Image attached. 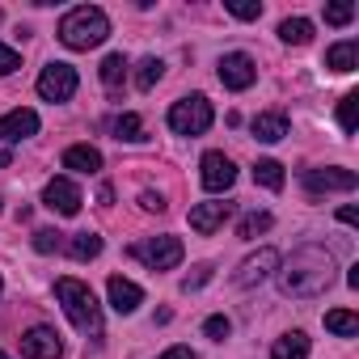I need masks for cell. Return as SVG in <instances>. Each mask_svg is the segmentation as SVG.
I'll use <instances>...</instances> for the list:
<instances>
[{
    "instance_id": "1",
    "label": "cell",
    "mask_w": 359,
    "mask_h": 359,
    "mask_svg": "<svg viewBox=\"0 0 359 359\" xmlns=\"http://www.w3.org/2000/svg\"><path fill=\"white\" fill-rule=\"evenodd\" d=\"M334 254L330 250H321V245H300L287 262H283V271H279V292L283 296H292V300H313V296H321L330 283H334Z\"/></svg>"
},
{
    "instance_id": "2",
    "label": "cell",
    "mask_w": 359,
    "mask_h": 359,
    "mask_svg": "<svg viewBox=\"0 0 359 359\" xmlns=\"http://www.w3.org/2000/svg\"><path fill=\"white\" fill-rule=\"evenodd\" d=\"M60 43L68 51H89V47H102L110 39V18L97 9V5H76L60 18Z\"/></svg>"
},
{
    "instance_id": "3",
    "label": "cell",
    "mask_w": 359,
    "mask_h": 359,
    "mask_svg": "<svg viewBox=\"0 0 359 359\" xmlns=\"http://www.w3.org/2000/svg\"><path fill=\"white\" fill-rule=\"evenodd\" d=\"M55 300L64 304L68 321H72L89 342L102 338V304H97V296L89 292V283H81V279H55Z\"/></svg>"
},
{
    "instance_id": "4",
    "label": "cell",
    "mask_w": 359,
    "mask_h": 359,
    "mask_svg": "<svg viewBox=\"0 0 359 359\" xmlns=\"http://www.w3.org/2000/svg\"><path fill=\"white\" fill-rule=\"evenodd\" d=\"M212 123H216V110H212V102L203 93H191V97L169 106V127L177 135H203Z\"/></svg>"
},
{
    "instance_id": "5",
    "label": "cell",
    "mask_w": 359,
    "mask_h": 359,
    "mask_svg": "<svg viewBox=\"0 0 359 359\" xmlns=\"http://www.w3.org/2000/svg\"><path fill=\"white\" fill-rule=\"evenodd\" d=\"M127 254H131V258H140L148 271H173L177 262H182V254H187V250H182V241H177V237H169V233H165V237L135 241Z\"/></svg>"
},
{
    "instance_id": "6",
    "label": "cell",
    "mask_w": 359,
    "mask_h": 359,
    "mask_svg": "<svg viewBox=\"0 0 359 359\" xmlns=\"http://www.w3.org/2000/svg\"><path fill=\"white\" fill-rule=\"evenodd\" d=\"M76 85H81V76H76V68L72 64H47L43 72H39V97L43 102H68L72 93H76Z\"/></svg>"
},
{
    "instance_id": "7",
    "label": "cell",
    "mask_w": 359,
    "mask_h": 359,
    "mask_svg": "<svg viewBox=\"0 0 359 359\" xmlns=\"http://www.w3.org/2000/svg\"><path fill=\"white\" fill-rule=\"evenodd\" d=\"M275 271H279V250L262 245L258 254H250V258H245V262H241V266L233 271V279H229V283L245 292V287H258V283H266V279H271Z\"/></svg>"
},
{
    "instance_id": "8",
    "label": "cell",
    "mask_w": 359,
    "mask_h": 359,
    "mask_svg": "<svg viewBox=\"0 0 359 359\" xmlns=\"http://www.w3.org/2000/svg\"><path fill=\"white\" fill-rule=\"evenodd\" d=\"M359 177L355 169H342V165H330V169H304V191L309 195H325V191H355Z\"/></svg>"
},
{
    "instance_id": "9",
    "label": "cell",
    "mask_w": 359,
    "mask_h": 359,
    "mask_svg": "<svg viewBox=\"0 0 359 359\" xmlns=\"http://www.w3.org/2000/svg\"><path fill=\"white\" fill-rule=\"evenodd\" d=\"M199 177H203V191H212V195H224L233 182H237V165L224 156V152H203V161H199Z\"/></svg>"
},
{
    "instance_id": "10",
    "label": "cell",
    "mask_w": 359,
    "mask_h": 359,
    "mask_svg": "<svg viewBox=\"0 0 359 359\" xmlns=\"http://www.w3.org/2000/svg\"><path fill=\"white\" fill-rule=\"evenodd\" d=\"M254 81H258V64H254L245 51H229V55L220 60V85H224V89L241 93V89H250Z\"/></svg>"
},
{
    "instance_id": "11",
    "label": "cell",
    "mask_w": 359,
    "mask_h": 359,
    "mask_svg": "<svg viewBox=\"0 0 359 359\" xmlns=\"http://www.w3.org/2000/svg\"><path fill=\"white\" fill-rule=\"evenodd\" d=\"M43 203H47L55 216H76L85 199H81V187L72 182V177H51L47 191H43Z\"/></svg>"
},
{
    "instance_id": "12",
    "label": "cell",
    "mask_w": 359,
    "mask_h": 359,
    "mask_svg": "<svg viewBox=\"0 0 359 359\" xmlns=\"http://www.w3.org/2000/svg\"><path fill=\"white\" fill-rule=\"evenodd\" d=\"M60 351H64V342L51 325H34L22 334V359H60Z\"/></svg>"
},
{
    "instance_id": "13",
    "label": "cell",
    "mask_w": 359,
    "mask_h": 359,
    "mask_svg": "<svg viewBox=\"0 0 359 359\" xmlns=\"http://www.w3.org/2000/svg\"><path fill=\"white\" fill-rule=\"evenodd\" d=\"M30 135H39V114H34V110L18 106V110H9L5 118H0V140L22 144V140H30Z\"/></svg>"
},
{
    "instance_id": "14",
    "label": "cell",
    "mask_w": 359,
    "mask_h": 359,
    "mask_svg": "<svg viewBox=\"0 0 359 359\" xmlns=\"http://www.w3.org/2000/svg\"><path fill=\"white\" fill-rule=\"evenodd\" d=\"M229 216H233V203H195V208H191V229L208 237V233L224 229Z\"/></svg>"
},
{
    "instance_id": "15",
    "label": "cell",
    "mask_w": 359,
    "mask_h": 359,
    "mask_svg": "<svg viewBox=\"0 0 359 359\" xmlns=\"http://www.w3.org/2000/svg\"><path fill=\"white\" fill-rule=\"evenodd\" d=\"M106 292H110V304H114V313H123V317H127V313H135V309L144 304V292H140V283H131V279H123V275H114Z\"/></svg>"
},
{
    "instance_id": "16",
    "label": "cell",
    "mask_w": 359,
    "mask_h": 359,
    "mask_svg": "<svg viewBox=\"0 0 359 359\" xmlns=\"http://www.w3.org/2000/svg\"><path fill=\"white\" fill-rule=\"evenodd\" d=\"M64 169H72V173H97L102 169V152L93 144H72L64 152Z\"/></svg>"
},
{
    "instance_id": "17",
    "label": "cell",
    "mask_w": 359,
    "mask_h": 359,
    "mask_svg": "<svg viewBox=\"0 0 359 359\" xmlns=\"http://www.w3.org/2000/svg\"><path fill=\"white\" fill-rule=\"evenodd\" d=\"M355 64H359V43L355 39H342V43H334L325 51V68L330 72H355Z\"/></svg>"
},
{
    "instance_id": "18",
    "label": "cell",
    "mask_w": 359,
    "mask_h": 359,
    "mask_svg": "<svg viewBox=\"0 0 359 359\" xmlns=\"http://www.w3.org/2000/svg\"><path fill=\"white\" fill-rule=\"evenodd\" d=\"M250 131H254L262 144H279V140L287 135V114H279V110H271V114H258V118L250 123Z\"/></svg>"
},
{
    "instance_id": "19",
    "label": "cell",
    "mask_w": 359,
    "mask_h": 359,
    "mask_svg": "<svg viewBox=\"0 0 359 359\" xmlns=\"http://www.w3.org/2000/svg\"><path fill=\"white\" fill-rule=\"evenodd\" d=\"M271 359H309V334L304 330H287L283 338H275Z\"/></svg>"
},
{
    "instance_id": "20",
    "label": "cell",
    "mask_w": 359,
    "mask_h": 359,
    "mask_svg": "<svg viewBox=\"0 0 359 359\" xmlns=\"http://www.w3.org/2000/svg\"><path fill=\"white\" fill-rule=\"evenodd\" d=\"M110 131H114V140H123V144H140L144 140V118L140 114H114L110 118Z\"/></svg>"
},
{
    "instance_id": "21",
    "label": "cell",
    "mask_w": 359,
    "mask_h": 359,
    "mask_svg": "<svg viewBox=\"0 0 359 359\" xmlns=\"http://www.w3.org/2000/svg\"><path fill=\"white\" fill-rule=\"evenodd\" d=\"M97 76H102V85H106L110 93H118V85L127 81V60H123V51L106 55V60H102V68H97Z\"/></svg>"
},
{
    "instance_id": "22",
    "label": "cell",
    "mask_w": 359,
    "mask_h": 359,
    "mask_svg": "<svg viewBox=\"0 0 359 359\" xmlns=\"http://www.w3.org/2000/svg\"><path fill=\"white\" fill-rule=\"evenodd\" d=\"M279 39L287 47H304L313 39V22L309 18H287V22H279Z\"/></svg>"
},
{
    "instance_id": "23",
    "label": "cell",
    "mask_w": 359,
    "mask_h": 359,
    "mask_svg": "<svg viewBox=\"0 0 359 359\" xmlns=\"http://www.w3.org/2000/svg\"><path fill=\"white\" fill-rule=\"evenodd\" d=\"M325 330L338 334V338H355V334H359V317H355L351 309H330V313H325Z\"/></svg>"
},
{
    "instance_id": "24",
    "label": "cell",
    "mask_w": 359,
    "mask_h": 359,
    "mask_svg": "<svg viewBox=\"0 0 359 359\" xmlns=\"http://www.w3.org/2000/svg\"><path fill=\"white\" fill-rule=\"evenodd\" d=\"M254 182L266 187V191H283V165L279 161H254Z\"/></svg>"
},
{
    "instance_id": "25",
    "label": "cell",
    "mask_w": 359,
    "mask_h": 359,
    "mask_svg": "<svg viewBox=\"0 0 359 359\" xmlns=\"http://www.w3.org/2000/svg\"><path fill=\"white\" fill-rule=\"evenodd\" d=\"M68 254H72L76 262H93V258L102 254V237H97V233H76V237L68 241Z\"/></svg>"
},
{
    "instance_id": "26",
    "label": "cell",
    "mask_w": 359,
    "mask_h": 359,
    "mask_svg": "<svg viewBox=\"0 0 359 359\" xmlns=\"http://www.w3.org/2000/svg\"><path fill=\"white\" fill-rule=\"evenodd\" d=\"M355 123H359V93H346L338 102V127H342V135H355Z\"/></svg>"
},
{
    "instance_id": "27",
    "label": "cell",
    "mask_w": 359,
    "mask_h": 359,
    "mask_svg": "<svg viewBox=\"0 0 359 359\" xmlns=\"http://www.w3.org/2000/svg\"><path fill=\"white\" fill-rule=\"evenodd\" d=\"M161 76H165V64H161L156 55H148V60H140V72H135V85H140L144 93H148V89H152V85H156Z\"/></svg>"
},
{
    "instance_id": "28",
    "label": "cell",
    "mask_w": 359,
    "mask_h": 359,
    "mask_svg": "<svg viewBox=\"0 0 359 359\" xmlns=\"http://www.w3.org/2000/svg\"><path fill=\"white\" fill-rule=\"evenodd\" d=\"M271 224H275V220H271V212H250V216H245V220L237 224V237L254 241V237H258V233H266Z\"/></svg>"
},
{
    "instance_id": "29",
    "label": "cell",
    "mask_w": 359,
    "mask_h": 359,
    "mask_svg": "<svg viewBox=\"0 0 359 359\" xmlns=\"http://www.w3.org/2000/svg\"><path fill=\"white\" fill-rule=\"evenodd\" d=\"M224 9L241 22H258L262 18V5H254V0H224Z\"/></svg>"
},
{
    "instance_id": "30",
    "label": "cell",
    "mask_w": 359,
    "mask_h": 359,
    "mask_svg": "<svg viewBox=\"0 0 359 359\" xmlns=\"http://www.w3.org/2000/svg\"><path fill=\"white\" fill-rule=\"evenodd\" d=\"M355 18V5H351V0H334V5H325V22L330 26H346Z\"/></svg>"
},
{
    "instance_id": "31",
    "label": "cell",
    "mask_w": 359,
    "mask_h": 359,
    "mask_svg": "<svg viewBox=\"0 0 359 359\" xmlns=\"http://www.w3.org/2000/svg\"><path fill=\"white\" fill-rule=\"evenodd\" d=\"M60 245H64V233H55V229H39L34 233V250L39 254H55Z\"/></svg>"
},
{
    "instance_id": "32",
    "label": "cell",
    "mask_w": 359,
    "mask_h": 359,
    "mask_svg": "<svg viewBox=\"0 0 359 359\" xmlns=\"http://www.w3.org/2000/svg\"><path fill=\"white\" fill-rule=\"evenodd\" d=\"M203 334H208V338H212V342H224V338H229V334H233V321H229V317H220V313H216V317H208V321H203Z\"/></svg>"
},
{
    "instance_id": "33",
    "label": "cell",
    "mask_w": 359,
    "mask_h": 359,
    "mask_svg": "<svg viewBox=\"0 0 359 359\" xmlns=\"http://www.w3.org/2000/svg\"><path fill=\"white\" fill-rule=\"evenodd\" d=\"M208 279H212V262H199V266H195V271L182 279V292H199Z\"/></svg>"
},
{
    "instance_id": "34",
    "label": "cell",
    "mask_w": 359,
    "mask_h": 359,
    "mask_svg": "<svg viewBox=\"0 0 359 359\" xmlns=\"http://www.w3.org/2000/svg\"><path fill=\"white\" fill-rule=\"evenodd\" d=\"M18 68H22V55H18L13 47L0 43V76H9V72H18Z\"/></svg>"
},
{
    "instance_id": "35",
    "label": "cell",
    "mask_w": 359,
    "mask_h": 359,
    "mask_svg": "<svg viewBox=\"0 0 359 359\" xmlns=\"http://www.w3.org/2000/svg\"><path fill=\"white\" fill-rule=\"evenodd\" d=\"M140 208H144V212H165V199H161L156 191H144V195H140Z\"/></svg>"
},
{
    "instance_id": "36",
    "label": "cell",
    "mask_w": 359,
    "mask_h": 359,
    "mask_svg": "<svg viewBox=\"0 0 359 359\" xmlns=\"http://www.w3.org/2000/svg\"><path fill=\"white\" fill-rule=\"evenodd\" d=\"M156 359H195V351H191V346H169V351L156 355Z\"/></svg>"
},
{
    "instance_id": "37",
    "label": "cell",
    "mask_w": 359,
    "mask_h": 359,
    "mask_svg": "<svg viewBox=\"0 0 359 359\" xmlns=\"http://www.w3.org/2000/svg\"><path fill=\"white\" fill-rule=\"evenodd\" d=\"M338 220H342V224H359V212H355V208H338Z\"/></svg>"
},
{
    "instance_id": "38",
    "label": "cell",
    "mask_w": 359,
    "mask_h": 359,
    "mask_svg": "<svg viewBox=\"0 0 359 359\" xmlns=\"http://www.w3.org/2000/svg\"><path fill=\"white\" fill-rule=\"evenodd\" d=\"M0 292H5V279H0Z\"/></svg>"
},
{
    "instance_id": "39",
    "label": "cell",
    "mask_w": 359,
    "mask_h": 359,
    "mask_svg": "<svg viewBox=\"0 0 359 359\" xmlns=\"http://www.w3.org/2000/svg\"><path fill=\"white\" fill-rule=\"evenodd\" d=\"M0 359H9V355H5V351H0Z\"/></svg>"
},
{
    "instance_id": "40",
    "label": "cell",
    "mask_w": 359,
    "mask_h": 359,
    "mask_svg": "<svg viewBox=\"0 0 359 359\" xmlns=\"http://www.w3.org/2000/svg\"><path fill=\"white\" fill-rule=\"evenodd\" d=\"M0 212H5V203H0Z\"/></svg>"
}]
</instances>
